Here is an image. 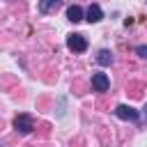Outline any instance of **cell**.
I'll list each match as a JSON object with an SVG mask.
<instances>
[{
  "label": "cell",
  "instance_id": "6da1fadb",
  "mask_svg": "<svg viewBox=\"0 0 147 147\" xmlns=\"http://www.w3.org/2000/svg\"><path fill=\"white\" fill-rule=\"evenodd\" d=\"M14 129H16V133H32V129H34V117L32 115H28V113H18L16 117H14Z\"/></svg>",
  "mask_w": 147,
  "mask_h": 147
},
{
  "label": "cell",
  "instance_id": "7a4b0ae2",
  "mask_svg": "<svg viewBox=\"0 0 147 147\" xmlns=\"http://www.w3.org/2000/svg\"><path fill=\"white\" fill-rule=\"evenodd\" d=\"M67 48L74 51V53H85L87 51V39L80 34V32H71L67 37Z\"/></svg>",
  "mask_w": 147,
  "mask_h": 147
},
{
  "label": "cell",
  "instance_id": "3957f363",
  "mask_svg": "<svg viewBox=\"0 0 147 147\" xmlns=\"http://www.w3.org/2000/svg\"><path fill=\"white\" fill-rule=\"evenodd\" d=\"M115 115H117L119 119H124V122H138V119H140V113H138L133 106H124V103L115 108Z\"/></svg>",
  "mask_w": 147,
  "mask_h": 147
},
{
  "label": "cell",
  "instance_id": "277c9868",
  "mask_svg": "<svg viewBox=\"0 0 147 147\" xmlns=\"http://www.w3.org/2000/svg\"><path fill=\"white\" fill-rule=\"evenodd\" d=\"M108 87H110V78L106 74L101 71L92 74V92H108Z\"/></svg>",
  "mask_w": 147,
  "mask_h": 147
},
{
  "label": "cell",
  "instance_id": "5b68a950",
  "mask_svg": "<svg viewBox=\"0 0 147 147\" xmlns=\"http://www.w3.org/2000/svg\"><path fill=\"white\" fill-rule=\"evenodd\" d=\"M60 7H62V0H39L37 5L39 14H55Z\"/></svg>",
  "mask_w": 147,
  "mask_h": 147
},
{
  "label": "cell",
  "instance_id": "8992f818",
  "mask_svg": "<svg viewBox=\"0 0 147 147\" xmlns=\"http://www.w3.org/2000/svg\"><path fill=\"white\" fill-rule=\"evenodd\" d=\"M101 18H103V9H101L99 5H90L87 11H85V21H87V23H99Z\"/></svg>",
  "mask_w": 147,
  "mask_h": 147
},
{
  "label": "cell",
  "instance_id": "52a82bcc",
  "mask_svg": "<svg viewBox=\"0 0 147 147\" xmlns=\"http://www.w3.org/2000/svg\"><path fill=\"white\" fill-rule=\"evenodd\" d=\"M67 18H69L71 23H80V21H85V11H83V7L71 5V7L67 9Z\"/></svg>",
  "mask_w": 147,
  "mask_h": 147
},
{
  "label": "cell",
  "instance_id": "ba28073f",
  "mask_svg": "<svg viewBox=\"0 0 147 147\" xmlns=\"http://www.w3.org/2000/svg\"><path fill=\"white\" fill-rule=\"evenodd\" d=\"M96 64H101V67H108V64H113V53L108 51V48H101L99 53H96Z\"/></svg>",
  "mask_w": 147,
  "mask_h": 147
},
{
  "label": "cell",
  "instance_id": "9c48e42d",
  "mask_svg": "<svg viewBox=\"0 0 147 147\" xmlns=\"http://www.w3.org/2000/svg\"><path fill=\"white\" fill-rule=\"evenodd\" d=\"M136 53H138L140 57H147V46H138V48H136Z\"/></svg>",
  "mask_w": 147,
  "mask_h": 147
},
{
  "label": "cell",
  "instance_id": "30bf717a",
  "mask_svg": "<svg viewBox=\"0 0 147 147\" xmlns=\"http://www.w3.org/2000/svg\"><path fill=\"white\" fill-rule=\"evenodd\" d=\"M142 122H147V106H145V113H142Z\"/></svg>",
  "mask_w": 147,
  "mask_h": 147
}]
</instances>
